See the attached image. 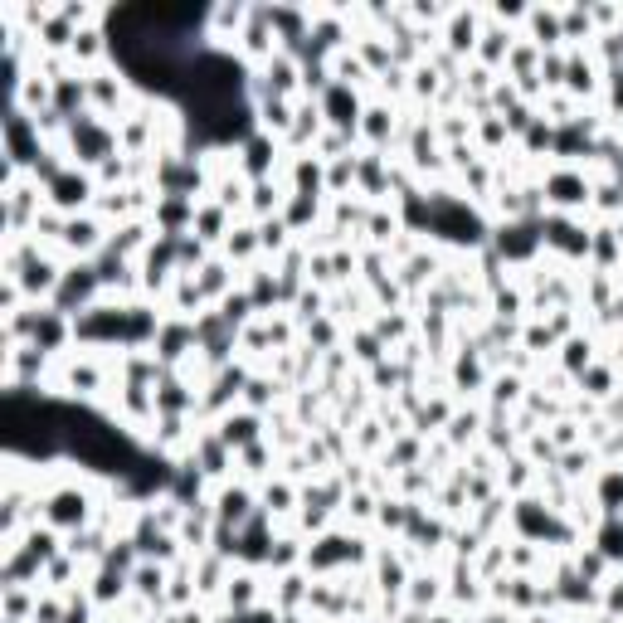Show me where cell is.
Wrapping results in <instances>:
<instances>
[{
    "label": "cell",
    "mask_w": 623,
    "mask_h": 623,
    "mask_svg": "<svg viewBox=\"0 0 623 623\" xmlns=\"http://www.w3.org/2000/svg\"><path fill=\"white\" fill-rule=\"evenodd\" d=\"M229 229H234V215L224 210V205H215V200H200V210H195V239L200 244H224L229 239Z\"/></svg>",
    "instance_id": "d6986e66"
},
{
    "label": "cell",
    "mask_w": 623,
    "mask_h": 623,
    "mask_svg": "<svg viewBox=\"0 0 623 623\" xmlns=\"http://www.w3.org/2000/svg\"><path fill=\"white\" fill-rule=\"evenodd\" d=\"M434 273H439V254H414V258H409V263H404V268H400V278H395V283H400V288H409V293H414V288H424V283H434Z\"/></svg>",
    "instance_id": "4dcf8cb0"
},
{
    "label": "cell",
    "mask_w": 623,
    "mask_h": 623,
    "mask_svg": "<svg viewBox=\"0 0 623 623\" xmlns=\"http://www.w3.org/2000/svg\"><path fill=\"white\" fill-rule=\"evenodd\" d=\"M575 570H580V580H589V585H604V575H609V560L599 555L594 546L575 550Z\"/></svg>",
    "instance_id": "b9f144b4"
},
{
    "label": "cell",
    "mask_w": 623,
    "mask_h": 623,
    "mask_svg": "<svg viewBox=\"0 0 623 623\" xmlns=\"http://www.w3.org/2000/svg\"><path fill=\"white\" fill-rule=\"evenodd\" d=\"M400 137H404V127H400V117H395V108L390 103H366V117H361L366 151H390Z\"/></svg>",
    "instance_id": "5bb4252c"
},
{
    "label": "cell",
    "mask_w": 623,
    "mask_h": 623,
    "mask_svg": "<svg viewBox=\"0 0 623 623\" xmlns=\"http://www.w3.org/2000/svg\"><path fill=\"white\" fill-rule=\"evenodd\" d=\"M258 244H263V254H288V244H293V229L283 215H273V220H258Z\"/></svg>",
    "instance_id": "d6a6232c"
},
{
    "label": "cell",
    "mask_w": 623,
    "mask_h": 623,
    "mask_svg": "<svg viewBox=\"0 0 623 623\" xmlns=\"http://www.w3.org/2000/svg\"><path fill=\"white\" fill-rule=\"evenodd\" d=\"M220 599H224V609H229V614H249V609H258V604L268 599V589H263V580H258L254 570L244 565V570H229Z\"/></svg>",
    "instance_id": "2e32d148"
},
{
    "label": "cell",
    "mask_w": 623,
    "mask_h": 623,
    "mask_svg": "<svg viewBox=\"0 0 623 623\" xmlns=\"http://www.w3.org/2000/svg\"><path fill=\"white\" fill-rule=\"evenodd\" d=\"M322 200H327V195H288V205H283L288 229H293V234H307L312 224L322 220Z\"/></svg>",
    "instance_id": "d4e9b609"
},
{
    "label": "cell",
    "mask_w": 623,
    "mask_h": 623,
    "mask_svg": "<svg viewBox=\"0 0 623 623\" xmlns=\"http://www.w3.org/2000/svg\"><path fill=\"white\" fill-rule=\"evenodd\" d=\"M103 302V278H98V268L93 263H69L64 268V283H59V293H54V312H64V317H78V312H88V307H98Z\"/></svg>",
    "instance_id": "5b68a950"
},
{
    "label": "cell",
    "mask_w": 623,
    "mask_h": 623,
    "mask_svg": "<svg viewBox=\"0 0 623 623\" xmlns=\"http://www.w3.org/2000/svg\"><path fill=\"white\" fill-rule=\"evenodd\" d=\"M473 132H477V147L482 151H502L512 142V132H507L502 117H482V122H473Z\"/></svg>",
    "instance_id": "f35d334b"
},
{
    "label": "cell",
    "mask_w": 623,
    "mask_h": 623,
    "mask_svg": "<svg viewBox=\"0 0 623 623\" xmlns=\"http://www.w3.org/2000/svg\"><path fill=\"white\" fill-rule=\"evenodd\" d=\"M302 560H307V546H302L297 536H278V541H273V550H268V570H273V575L302 570Z\"/></svg>",
    "instance_id": "83f0119b"
},
{
    "label": "cell",
    "mask_w": 623,
    "mask_h": 623,
    "mask_svg": "<svg viewBox=\"0 0 623 623\" xmlns=\"http://www.w3.org/2000/svg\"><path fill=\"white\" fill-rule=\"evenodd\" d=\"M521 39H526V44H536L541 54H555V49H565L560 5H531V10H526V25H521Z\"/></svg>",
    "instance_id": "4fadbf2b"
},
{
    "label": "cell",
    "mask_w": 623,
    "mask_h": 623,
    "mask_svg": "<svg viewBox=\"0 0 623 623\" xmlns=\"http://www.w3.org/2000/svg\"><path fill=\"white\" fill-rule=\"evenodd\" d=\"M599 103H604V117H623V64H619V69H604Z\"/></svg>",
    "instance_id": "60d3db41"
},
{
    "label": "cell",
    "mask_w": 623,
    "mask_h": 623,
    "mask_svg": "<svg viewBox=\"0 0 623 623\" xmlns=\"http://www.w3.org/2000/svg\"><path fill=\"white\" fill-rule=\"evenodd\" d=\"M341 512L351 516V521H375V512H380V502H375V492H366V487H356V492H346Z\"/></svg>",
    "instance_id": "7bdbcfd3"
},
{
    "label": "cell",
    "mask_w": 623,
    "mask_h": 623,
    "mask_svg": "<svg viewBox=\"0 0 623 623\" xmlns=\"http://www.w3.org/2000/svg\"><path fill=\"white\" fill-rule=\"evenodd\" d=\"M356 443H361V448H380V443H385V429H380V424H361Z\"/></svg>",
    "instance_id": "f5cc1de1"
},
{
    "label": "cell",
    "mask_w": 623,
    "mask_h": 623,
    "mask_svg": "<svg viewBox=\"0 0 623 623\" xmlns=\"http://www.w3.org/2000/svg\"><path fill=\"white\" fill-rule=\"evenodd\" d=\"M59 151L69 156V166L98 171L108 156H117V151H122V142H117V122H103V117L83 112L78 122H69V132H64Z\"/></svg>",
    "instance_id": "6da1fadb"
},
{
    "label": "cell",
    "mask_w": 623,
    "mask_h": 623,
    "mask_svg": "<svg viewBox=\"0 0 623 623\" xmlns=\"http://www.w3.org/2000/svg\"><path fill=\"white\" fill-rule=\"evenodd\" d=\"M619 336H623V331H619Z\"/></svg>",
    "instance_id": "9f6ffc18"
},
{
    "label": "cell",
    "mask_w": 623,
    "mask_h": 623,
    "mask_svg": "<svg viewBox=\"0 0 623 623\" xmlns=\"http://www.w3.org/2000/svg\"><path fill=\"white\" fill-rule=\"evenodd\" d=\"M526 623H555V619H550V614H541V609H536V614H531V619H526Z\"/></svg>",
    "instance_id": "11a10c76"
},
{
    "label": "cell",
    "mask_w": 623,
    "mask_h": 623,
    "mask_svg": "<svg viewBox=\"0 0 623 623\" xmlns=\"http://www.w3.org/2000/svg\"><path fill=\"white\" fill-rule=\"evenodd\" d=\"M195 283H200L205 302H224V297L234 293V263H229V258H210V263L195 273Z\"/></svg>",
    "instance_id": "7402d4cb"
},
{
    "label": "cell",
    "mask_w": 623,
    "mask_h": 623,
    "mask_svg": "<svg viewBox=\"0 0 623 623\" xmlns=\"http://www.w3.org/2000/svg\"><path fill=\"white\" fill-rule=\"evenodd\" d=\"M594 366V341L589 336H570V341H560V370H565V380H575L580 370Z\"/></svg>",
    "instance_id": "4316f807"
},
{
    "label": "cell",
    "mask_w": 623,
    "mask_h": 623,
    "mask_svg": "<svg viewBox=\"0 0 623 623\" xmlns=\"http://www.w3.org/2000/svg\"><path fill=\"white\" fill-rule=\"evenodd\" d=\"M166 585H171V565L142 560V565L132 570V594H137V599H147L151 609H161V599H166Z\"/></svg>",
    "instance_id": "ffe728a7"
},
{
    "label": "cell",
    "mask_w": 623,
    "mask_h": 623,
    "mask_svg": "<svg viewBox=\"0 0 623 623\" xmlns=\"http://www.w3.org/2000/svg\"><path fill=\"white\" fill-rule=\"evenodd\" d=\"M98 195H103V190H98V176L83 171V166H64L54 181L44 185V205L59 210V215H69V220H74V215H88V210L98 205Z\"/></svg>",
    "instance_id": "277c9868"
},
{
    "label": "cell",
    "mask_w": 623,
    "mask_h": 623,
    "mask_svg": "<svg viewBox=\"0 0 623 623\" xmlns=\"http://www.w3.org/2000/svg\"><path fill=\"white\" fill-rule=\"evenodd\" d=\"M215 623H249V619H244V614H229V609H224V614H220Z\"/></svg>",
    "instance_id": "db71d44e"
},
{
    "label": "cell",
    "mask_w": 623,
    "mask_h": 623,
    "mask_svg": "<svg viewBox=\"0 0 623 623\" xmlns=\"http://www.w3.org/2000/svg\"><path fill=\"white\" fill-rule=\"evenodd\" d=\"M482 20H487V10H448V20H443V44L439 49H448L453 59H473L477 54V39H482Z\"/></svg>",
    "instance_id": "30bf717a"
},
{
    "label": "cell",
    "mask_w": 623,
    "mask_h": 623,
    "mask_svg": "<svg viewBox=\"0 0 623 623\" xmlns=\"http://www.w3.org/2000/svg\"><path fill=\"white\" fill-rule=\"evenodd\" d=\"M575 385H580V395H589V400H609V395H614V366L594 361L589 370L575 375Z\"/></svg>",
    "instance_id": "f546056e"
},
{
    "label": "cell",
    "mask_w": 623,
    "mask_h": 623,
    "mask_svg": "<svg viewBox=\"0 0 623 623\" xmlns=\"http://www.w3.org/2000/svg\"><path fill=\"white\" fill-rule=\"evenodd\" d=\"M273 448H268V439L263 443H254V448H244V453H234V463H239V473L244 477H268L273 473Z\"/></svg>",
    "instance_id": "836d02e7"
},
{
    "label": "cell",
    "mask_w": 623,
    "mask_h": 623,
    "mask_svg": "<svg viewBox=\"0 0 623 623\" xmlns=\"http://www.w3.org/2000/svg\"><path fill=\"white\" fill-rule=\"evenodd\" d=\"M190 463L200 468L205 477H224L234 468V448L215 434V429H205V434H195V448H190Z\"/></svg>",
    "instance_id": "e0dca14e"
},
{
    "label": "cell",
    "mask_w": 623,
    "mask_h": 623,
    "mask_svg": "<svg viewBox=\"0 0 623 623\" xmlns=\"http://www.w3.org/2000/svg\"><path fill=\"white\" fill-rule=\"evenodd\" d=\"M604 88V69L594 64L589 49H565V98H599Z\"/></svg>",
    "instance_id": "7c38bea8"
},
{
    "label": "cell",
    "mask_w": 623,
    "mask_h": 623,
    "mask_svg": "<svg viewBox=\"0 0 623 623\" xmlns=\"http://www.w3.org/2000/svg\"><path fill=\"white\" fill-rule=\"evenodd\" d=\"M541 249L565 263H585L589 258V224L575 215H541Z\"/></svg>",
    "instance_id": "8992f818"
},
{
    "label": "cell",
    "mask_w": 623,
    "mask_h": 623,
    "mask_svg": "<svg viewBox=\"0 0 623 623\" xmlns=\"http://www.w3.org/2000/svg\"><path fill=\"white\" fill-rule=\"evenodd\" d=\"M317 108H322L327 132H341V137H356V142H361V117H366V98H361V88L331 83L327 93L317 98Z\"/></svg>",
    "instance_id": "52a82bcc"
},
{
    "label": "cell",
    "mask_w": 623,
    "mask_h": 623,
    "mask_svg": "<svg viewBox=\"0 0 623 623\" xmlns=\"http://www.w3.org/2000/svg\"><path fill=\"white\" fill-rule=\"evenodd\" d=\"M351 346H356V361H361V366H375V361H385V351H390V346H385V341H380L375 331H351Z\"/></svg>",
    "instance_id": "ee69618b"
},
{
    "label": "cell",
    "mask_w": 623,
    "mask_h": 623,
    "mask_svg": "<svg viewBox=\"0 0 623 623\" xmlns=\"http://www.w3.org/2000/svg\"><path fill=\"white\" fill-rule=\"evenodd\" d=\"M414 507H419V502H404V497H385V502H380V512H375V521H380L385 531H404V526H409V516H414Z\"/></svg>",
    "instance_id": "74e56055"
},
{
    "label": "cell",
    "mask_w": 623,
    "mask_h": 623,
    "mask_svg": "<svg viewBox=\"0 0 623 623\" xmlns=\"http://www.w3.org/2000/svg\"><path fill=\"white\" fill-rule=\"evenodd\" d=\"M487 385H492V404H497V414H507V409L521 400V375H516V370H507V375H492Z\"/></svg>",
    "instance_id": "ab89813d"
},
{
    "label": "cell",
    "mask_w": 623,
    "mask_h": 623,
    "mask_svg": "<svg viewBox=\"0 0 623 623\" xmlns=\"http://www.w3.org/2000/svg\"><path fill=\"white\" fill-rule=\"evenodd\" d=\"M297 507H302V492H297L288 477H273V482H268V487L258 492V512L268 516V521H273V516L297 512Z\"/></svg>",
    "instance_id": "44dd1931"
},
{
    "label": "cell",
    "mask_w": 623,
    "mask_h": 623,
    "mask_svg": "<svg viewBox=\"0 0 623 623\" xmlns=\"http://www.w3.org/2000/svg\"><path fill=\"white\" fill-rule=\"evenodd\" d=\"M127 108H137V103H132V88H127V78L108 74V69L88 74V112H93V117H103V122H122V117H127Z\"/></svg>",
    "instance_id": "9c48e42d"
},
{
    "label": "cell",
    "mask_w": 623,
    "mask_h": 623,
    "mask_svg": "<svg viewBox=\"0 0 623 623\" xmlns=\"http://www.w3.org/2000/svg\"><path fill=\"white\" fill-rule=\"evenodd\" d=\"M215 434H220L234 453H244V448H254V443H263V414H254V409H229L220 424H215Z\"/></svg>",
    "instance_id": "9a60e30c"
},
{
    "label": "cell",
    "mask_w": 623,
    "mask_h": 623,
    "mask_svg": "<svg viewBox=\"0 0 623 623\" xmlns=\"http://www.w3.org/2000/svg\"><path fill=\"white\" fill-rule=\"evenodd\" d=\"M39 507H44V526H54L59 536H74V531L98 521V497H93V487H83V482H54V487L39 497Z\"/></svg>",
    "instance_id": "7a4b0ae2"
},
{
    "label": "cell",
    "mask_w": 623,
    "mask_h": 623,
    "mask_svg": "<svg viewBox=\"0 0 623 623\" xmlns=\"http://www.w3.org/2000/svg\"><path fill=\"white\" fill-rule=\"evenodd\" d=\"M307 341H312V346H322V351H331V341H336V327H331V317H317V322L307 327Z\"/></svg>",
    "instance_id": "f907efd6"
},
{
    "label": "cell",
    "mask_w": 623,
    "mask_h": 623,
    "mask_svg": "<svg viewBox=\"0 0 623 623\" xmlns=\"http://www.w3.org/2000/svg\"><path fill=\"white\" fill-rule=\"evenodd\" d=\"M512 521L516 531H521V541H531V546H541V541H575V526H565L555 507H541V502H531V497H521L512 507Z\"/></svg>",
    "instance_id": "ba28073f"
},
{
    "label": "cell",
    "mask_w": 623,
    "mask_h": 623,
    "mask_svg": "<svg viewBox=\"0 0 623 623\" xmlns=\"http://www.w3.org/2000/svg\"><path fill=\"white\" fill-rule=\"evenodd\" d=\"M492 375L482 370V361H477V351H458V361H453V390H482Z\"/></svg>",
    "instance_id": "f1b7e54d"
},
{
    "label": "cell",
    "mask_w": 623,
    "mask_h": 623,
    "mask_svg": "<svg viewBox=\"0 0 623 623\" xmlns=\"http://www.w3.org/2000/svg\"><path fill=\"white\" fill-rule=\"evenodd\" d=\"M375 336H380V341H385V346H395V341H404V331H409V322H404V317H375Z\"/></svg>",
    "instance_id": "7dc6e473"
},
{
    "label": "cell",
    "mask_w": 623,
    "mask_h": 623,
    "mask_svg": "<svg viewBox=\"0 0 623 623\" xmlns=\"http://www.w3.org/2000/svg\"><path fill=\"white\" fill-rule=\"evenodd\" d=\"M599 604H604L609 619H619L623 614V585H599Z\"/></svg>",
    "instance_id": "816d5d0a"
},
{
    "label": "cell",
    "mask_w": 623,
    "mask_h": 623,
    "mask_svg": "<svg viewBox=\"0 0 623 623\" xmlns=\"http://www.w3.org/2000/svg\"><path fill=\"white\" fill-rule=\"evenodd\" d=\"M531 468H536L531 458H512V473H507V487H512V492H526V487H531Z\"/></svg>",
    "instance_id": "681fc988"
},
{
    "label": "cell",
    "mask_w": 623,
    "mask_h": 623,
    "mask_svg": "<svg viewBox=\"0 0 623 623\" xmlns=\"http://www.w3.org/2000/svg\"><path fill=\"white\" fill-rule=\"evenodd\" d=\"M254 516H258V492L249 487V482H229V487L215 492V521H220V526L244 531Z\"/></svg>",
    "instance_id": "8fae6325"
},
{
    "label": "cell",
    "mask_w": 623,
    "mask_h": 623,
    "mask_svg": "<svg viewBox=\"0 0 623 623\" xmlns=\"http://www.w3.org/2000/svg\"><path fill=\"white\" fill-rule=\"evenodd\" d=\"M541 200H546V215L585 220L589 200H594V181L585 176V166H550L546 181H541Z\"/></svg>",
    "instance_id": "3957f363"
},
{
    "label": "cell",
    "mask_w": 623,
    "mask_h": 623,
    "mask_svg": "<svg viewBox=\"0 0 623 623\" xmlns=\"http://www.w3.org/2000/svg\"><path fill=\"white\" fill-rule=\"evenodd\" d=\"M541 88H565V49H555V54H541Z\"/></svg>",
    "instance_id": "bcb514c9"
},
{
    "label": "cell",
    "mask_w": 623,
    "mask_h": 623,
    "mask_svg": "<svg viewBox=\"0 0 623 623\" xmlns=\"http://www.w3.org/2000/svg\"><path fill=\"white\" fill-rule=\"evenodd\" d=\"M594 507L604 516H623V468H599V477H594Z\"/></svg>",
    "instance_id": "cb8c5ba5"
},
{
    "label": "cell",
    "mask_w": 623,
    "mask_h": 623,
    "mask_svg": "<svg viewBox=\"0 0 623 623\" xmlns=\"http://www.w3.org/2000/svg\"><path fill=\"white\" fill-rule=\"evenodd\" d=\"M477 424H482V414H477V409L453 414V419H448V443H453V448H458V443H473L477 439Z\"/></svg>",
    "instance_id": "f6af8a7d"
},
{
    "label": "cell",
    "mask_w": 623,
    "mask_h": 623,
    "mask_svg": "<svg viewBox=\"0 0 623 623\" xmlns=\"http://www.w3.org/2000/svg\"><path fill=\"white\" fill-rule=\"evenodd\" d=\"M521 151H531V156H546V151H555V127H550V117H536V122L521 132Z\"/></svg>",
    "instance_id": "d590c367"
},
{
    "label": "cell",
    "mask_w": 623,
    "mask_h": 623,
    "mask_svg": "<svg viewBox=\"0 0 623 623\" xmlns=\"http://www.w3.org/2000/svg\"><path fill=\"white\" fill-rule=\"evenodd\" d=\"M370 560H375V589H380V599H404V589H409L414 575H409L400 550H375Z\"/></svg>",
    "instance_id": "ac0fdd59"
},
{
    "label": "cell",
    "mask_w": 623,
    "mask_h": 623,
    "mask_svg": "<svg viewBox=\"0 0 623 623\" xmlns=\"http://www.w3.org/2000/svg\"><path fill=\"white\" fill-rule=\"evenodd\" d=\"M555 463H560V473L580 477V473H585V468H589V463H594V453H589V448H570V453H560Z\"/></svg>",
    "instance_id": "c3c4849f"
},
{
    "label": "cell",
    "mask_w": 623,
    "mask_h": 623,
    "mask_svg": "<svg viewBox=\"0 0 623 623\" xmlns=\"http://www.w3.org/2000/svg\"><path fill=\"white\" fill-rule=\"evenodd\" d=\"M443 594H448V589H443L439 575H414L409 589H404V604H409L414 614H434V604H439Z\"/></svg>",
    "instance_id": "484cf974"
},
{
    "label": "cell",
    "mask_w": 623,
    "mask_h": 623,
    "mask_svg": "<svg viewBox=\"0 0 623 623\" xmlns=\"http://www.w3.org/2000/svg\"><path fill=\"white\" fill-rule=\"evenodd\" d=\"M409 93H414L419 103H424V98L434 103V98H439V93H443V74H439V69H434V64H429V59H424L419 69H409Z\"/></svg>",
    "instance_id": "e575fe53"
},
{
    "label": "cell",
    "mask_w": 623,
    "mask_h": 623,
    "mask_svg": "<svg viewBox=\"0 0 623 623\" xmlns=\"http://www.w3.org/2000/svg\"><path fill=\"white\" fill-rule=\"evenodd\" d=\"M224 249V258L229 263H254V258H263V244H258V224L249 220V224H234L229 229V239L220 244Z\"/></svg>",
    "instance_id": "603a6c76"
},
{
    "label": "cell",
    "mask_w": 623,
    "mask_h": 623,
    "mask_svg": "<svg viewBox=\"0 0 623 623\" xmlns=\"http://www.w3.org/2000/svg\"><path fill=\"white\" fill-rule=\"evenodd\" d=\"M278 400V385H273V380H268V375H249V385H244V409H254V414H263V409H268V404Z\"/></svg>",
    "instance_id": "8d00e7d4"
},
{
    "label": "cell",
    "mask_w": 623,
    "mask_h": 623,
    "mask_svg": "<svg viewBox=\"0 0 623 623\" xmlns=\"http://www.w3.org/2000/svg\"><path fill=\"white\" fill-rule=\"evenodd\" d=\"M594 550L609 560V565H623V516H604L599 536H594Z\"/></svg>",
    "instance_id": "1f68e13d"
}]
</instances>
